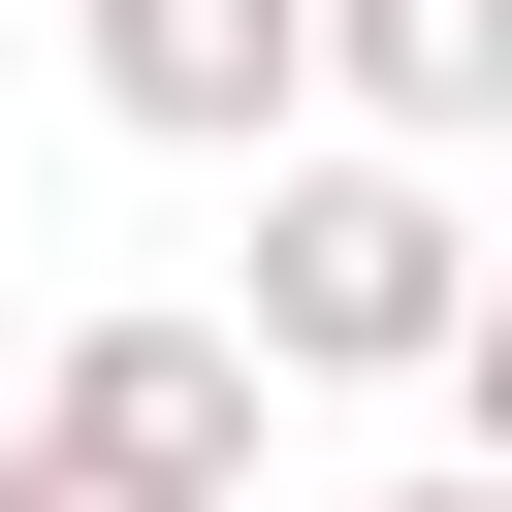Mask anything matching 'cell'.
Masks as SVG:
<instances>
[{"label":"cell","mask_w":512,"mask_h":512,"mask_svg":"<svg viewBox=\"0 0 512 512\" xmlns=\"http://www.w3.org/2000/svg\"><path fill=\"white\" fill-rule=\"evenodd\" d=\"M320 96H352L384 160H480V128H512V0H320Z\"/></svg>","instance_id":"4"},{"label":"cell","mask_w":512,"mask_h":512,"mask_svg":"<svg viewBox=\"0 0 512 512\" xmlns=\"http://www.w3.org/2000/svg\"><path fill=\"white\" fill-rule=\"evenodd\" d=\"M256 384H448V320H480V224H448V160H384V128H320V160H256Z\"/></svg>","instance_id":"1"},{"label":"cell","mask_w":512,"mask_h":512,"mask_svg":"<svg viewBox=\"0 0 512 512\" xmlns=\"http://www.w3.org/2000/svg\"><path fill=\"white\" fill-rule=\"evenodd\" d=\"M256 320H64V384H32V448H96V480H160V512H256Z\"/></svg>","instance_id":"2"},{"label":"cell","mask_w":512,"mask_h":512,"mask_svg":"<svg viewBox=\"0 0 512 512\" xmlns=\"http://www.w3.org/2000/svg\"><path fill=\"white\" fill-rule=\"evenodd\" d=\"M352 512H512V480H480V448H448V480H352Z\"/></svg>","instance_id":"7"},{"label":"cell","mask_w":512,"mask_h":512,"mask_svg":"<svg viewBox=\"0 0 512 512\" xmlns=\"http://www.w3.org/2000/svg\"><path fill=\"white\" fill-rule=\"evenodd\" d=\"M448 448L512 480V256H480V320H448Z\"/></svg>","instance_id":"5"},{"label":"cell","mask_w":512,"mask_h":512,"mask_svg":"<svg viewBox=\"0 0 512 512\" xmlns=\"http://www.w3.org/2000/svg\"><path fill=\"white\" fill-rule=\"evenodd\" d=\"M96 128H160V160H288V128H320V0H96Z\"/></svg>","instance_id":"3"},{"label":"cell","mask_w":512,"mask_h":512,"mask_svg":"<svg viewBox=\"0 0 512 512\" xmlns=\"http://www.w3.org/2000/svg\"><path fill=\"white\" fill-rule=\"evenodd\" d=\"M0 512H160V480H96V448H0Z\"/></svg>","instance_id":"6"}]
</instances>
